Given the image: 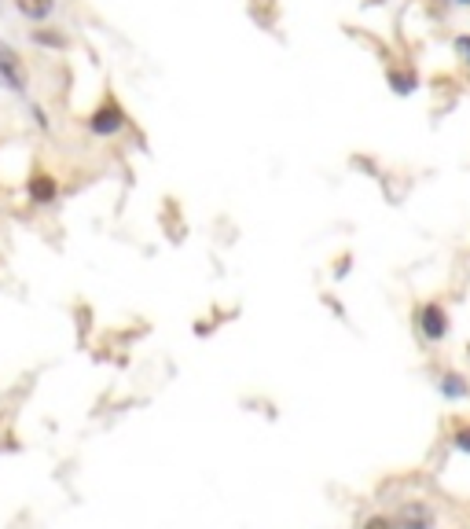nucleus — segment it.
Wrapping results in <instances>:
<instances>
[{
	"instance_id": "obj_1",
	"label": "nucleus",
	"mask_w": 470,
	"mask_h": 529,
	"mask_svg": "<svg viewBox=\"0 0 470 529\" xmlns=\"http://www.w3.org/2000/svg\"><path fill=\"white\" fill-rule=\"evenodd\" d=\"M415 323H419V335H422L426 342H441V339L448 335V313H445L438 302H426V305H419V313H415Z\"/></svg>"
},
{
	"instance_id": "obj_2",
	"label": "nucleus",
	"mask_w": 470,
	"mask_h": 529,
	"mask_svg": "<svg viewBox=\"0 0 470 529\" xmlns=\"http://www.w3.org/2000/svg\"><path fill=\"white\" fill-rule=\"evenodd\" d=\"M394 529H434V511L422 500H408L394 515Z\"/></svg>"
},
{
	"instance_id": "obj_3",
	"label": "nucleus",
	"mask_w": 470,
	"mask_h": 529,
	"mask_svg": "<svg viewBox=\"0 0 470 529\" xmlns=\"http://www.w3.org/2000/svg\"><path fill=\"white\" fill-rule=\"evenodd\" d=\"M0 85H8V89H15V93L26 89L22 63H19V56H15L8 45H0Z\"/></svg>"
},
{
	"instance_id": "obj_4",
	"label": "nucleus",
	"mask_w": 470,
	"mask_h": 529,
	"mask_svg": "<svg viewBox=\"0 0 470 529\" xmlns=\"http://www.w3.org/2000/svg\"><path fill=\"white\" fill-rule=\"evenodd\" d=\"M89 126H92V133H100V137H110V133H118V129L126 126V114L118 110L114 103H103V107L92 114V121H89Z\"/></svg>"
},
{
	"instance_id": "obj_5",
	"label": "nucleus",
	"mask_w": 470,
	"mask_h": 529,
	"mask_svg": "<svg viewBox=\"0 0 470 529\" xmlns=\"http://www.w3.org/2000/svg\"><path fill=\"white\" fill-rule=\"evenodd\" d=\"M26 191H30V202H33V207H48L59 188H56V177H52V173H33L30 184H26Z\"/></svg>"
},
{
	"instance_id": "obj_6",
	"label": "nucleus",
	"mask_w": 470,
	"mask_h": 529,
	"mask_svg": "<svg viewBox=\"0 0 470 529\" xmlns=\"http://www.w3.org/2000/svg\"><path fill=\"white\" fill-rule=\"evenodd\" d=\"M438 390H441L445 401H466V397H470V383H466L459 372H448V375L438 383Z\"/></svg>"
},
{
	"instance_id": "obj_7",
	"label": "nucleus",
	"mask_w": 470,
	"mask_h": 529,
	"mask_svg": "<svg viewBox=\"0 0 470 529\" xmlns=\"http://www.w3.org/2000/svg\"><path fill=\"white\" fill-rule=\"evenodd\" d=\"M15 8L26 15V19H45L52 12V0H15Z\"/></svg>"
},
{
	"instance_id": "obj_8",
	"label": "nucleus",
	"mask_w": 470,
	"mask_h": 529,
	"mask_svg": "<svg viewBox=\"0 0 470 529\" xmlns=\"http://www.w3.org/2000/svg\"><path fill=\"white\" fill-rule=\"evenodd\" d=\"M452 449L463 453V456H470V427H456L452 430Z\"/></svg>"
},
{
	"instance_id": "obj_9",
	"label": "nucleus",
	"mask_w": 470,
	"mask_h": 529,
	"mask_svg": "<svg viewBox=\"0 0 470 529\" xmlns=\"http://www.w3.org/2000/svg\"><path fill=\"white\" fill-rule=\"evenodd\" d=\"M361 529H394V518H386V515H371Z\"/></svg>"
},
{
	"instance_id": "obj_10",
	"label": "nucleus",
	"mask_w": 470,
	"mask_h": 529,
	"mask_svg": "<svg viewBox=\"0 0 470 529\" xmlns=\"http://www.w3.org/2000/svg\"><path fill=\"white\" fill-rule=\"evenodd\" d=\"M456 48H459V52L466 56V63H470V37H459V40H456Z\"/></svg>"
},
{
	"instance_id": "obj_11",
	"label": "nucleus",
	"mask_w": 470,
	"mask_h": 529,
	"mask_svg": "<svg viewBox=\"0 0 470 529\" xmlns=\"http://www.w3.org/2000/svg\"><path fill=\"white\" fill-rule=\"evenodd\" d=\"M459 4H470V0H459Z\"/></svg>"
}]
</instances>
